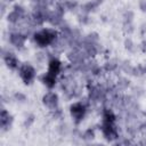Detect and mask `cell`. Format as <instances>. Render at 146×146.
Segmentation results:
<instances>
[{
	"instance_id": "cell-1",
	"label": "cell",
	"mask_w": 146,
	"mask_h": 146,
	"mask_svg": "<svg viewBox=\"0 0 146 146\" xmlns=\"http://www.w3.org/2000/svg\"><path fill=\"white\" fill-rule=\"evenodd\" d=\"M33 36H34V41L38 46L46 47V46L55 42V40L57 39V33H56V31H54L51 29H43L39 32H35L33 34Z\"/></svg>"
},
{
	"instance_id": "cell-2",
	"label": "cell",
	"mask_w": 146,
	"mask_h": 146,
	"mask_svg": "<svg viewBox=\"0 0 146 146\" xmlns=\"http://www.w3.org/2000/svg\"><path fill=\"white\" fill-rule=\"evenodd\" d=\"M18 74L22 79V81L25 83V84H30L33 82V80L35 79V70L32 65L30 64H22L19 65L18 67Z\"/></svg>"
},
{
	"instance_id": "cell-3",
	"label": "cell",
	"mask_w": 146,
	"mask_h": 146,
	"mask_svg": "<svg viewBox=\"0 0 146 146\" xmlns=\"http://www.w3.org/2000/svg\"><path fill=\"white\" fill-rule=\"evenodd\" d=\"M86 111H87V106L84 105V103L82 102H78V103H74L72 106H71V115L72 117L75 120L76 123H79L84 114H86Z\"/></svg>"
},
{
	"instance_id": "cell-4",
	"label": "cell",
	"mask_w": 146,
	"mask_h": 146,
	"mask_svg": "<svg viewBox=\"0 0 146 146\" xmlns=\"http://www.w3.org/2000/svg\"><path fill=\"white\" fill-rule=\"evenodd\" d=\"M42 103H43V105H44L47 108H49V110H51V111L56 110L57 106H58V96H57V94H55V92H52V91L47 92V94L42 97Z\"/></svg>"
},
{
	"instance_id": "cell-5",
	"label": "cell",
	"mask_w": 146,
	"mask_h": 146,
	"mask_svg": "<svg viewBox=\"0 0 146 146\" xmlns=\"http://www.w3.org/2000/svg\"><path fill=\"white\" fill-rule=\"evenodd\" d=\"M9 42L15 46L16 48L21 49L25 46V42H26V35L23 34V33H19V32H13L9 36Z\"/></svg>"
},
{
	"instance_id": "cell-6",
	"label": "cell",
	"mask_w": 146,
	"mask_h": 146,
	"mask_svg": "<svg viewBox=\"0 0 146 146\" xmlns=\"http://www.w3.org/2000/svg\"><path fill=\"white\" fill-rule=\"evenodd\" d=\"M3 60L6 63V65L11 68V70H15V68H18L19 67V62L17 59V57L13 54V52H5L3 51Z\"/></svg>"
},
{
	"instance_id": "cell-7",
	"label": "cell",
	"mask_w": 146,
	"mask_h": 146,
	"mask_svg": "<svg viewBox=\"0 0 146 146\" xmlns=\"http://www.w3.org/2000/svg\"><path fill=\"white\" fill-rule=\"evenodd\" d=\"M0 122H1V128L2 130H7L11 123H13V116L10 115V113L8 111H6L5 108H2L1 114H0Z\"/></svg>"
},
{
	"instance_id": "cell-8",
	"label": "cell",
	"mask_w": 146,
	"mask_h": 146,
	"mask_svg": "<svg viewBox=\"0 0 146 146\" xmlns=\"http://www.w3.org/2000/svg\"><path fill=\"white\" fill-rule=\"evenodd\" d=\"M60 68H62V64H60V62L57 58H51L49 60V64H48V73L57 76V74L60 72Z\"/></svg>"
},
{
	"instance_id": "cell-9",
	"label": "cell",
	"mask_w": 146,
	"mask_h": 146,
	"mask_svg": "<svg viewBox=\"0 0 146 146\" xmlns=\"http://www.w3.org/2000/svg\"><path fill=\"white\" fill-rule=\"evenodd\" d=\"M42 82L48 88H52L55 86V83H56V75H52V74H50V73L47 72L42 76Z\"/></svg>"
},
{
	"instance_id": "cell-10",
	"label": "cell",
	"mask_w": 146,
	"mask_h": 146,
	"mask_svg": "<svg viewBox=\"0 0 146 146\" xmlns=\"http://www.w3.org/2000/svg\"><path fill=\"white\" fill-rule=\"evenodd\" d=\"M116 67H117V64L114 60H110V62H107L105 64V70L106 71H110V72H113Z\"/></svg>"
},
{
	"instance_id": "cell-11",
	"label": "cell",
	"mask_w": 146,
	"mask_h": 146,
	"mask_svg": "<svg viewBox=\"0 0 146 146\" xmlns=\"http://www.w3.org/2000/svg\"><path fill=\"white\" fill-rule=\"evenodd\" d=\"M124 44H125V48H127L128 50H130V51H132L133 48H135V44H133V42H132L131 39H127L125 42H124Z\"/></svg>"
},
{
	"instance_id": "cell-12",
	"label": "cell",
	"mask_w": 146,
	"mask_h": 146,
	"mask_svg": "<svg viewBox=\"0 0 146 146\" xmlns=\"http://www.w3.org/2000/svg\"><path fill=\"white\" fill-rule=\"evenodd\" d=\"M15 98L17 99V102H25L26 100L25 95H23L22 92H16L15 94Z\"/></svg>"
},
{
	"instance_id": "cell-13",
	"label": "cell",
	"mask_w": 146,
	"mask_h": 146,
	"mask_svg": "<svg viewBox=\"0 0 146 146\" xmlns=\"http://www.w3.org/2000/svg\"><path fill=\"white\" fill-rule=\"evenodd\" d=\"M33 121H34V116H33V115H30V116L26 117V120H25V125H26V127H30V125L33 123Z\"/></svg>"
},
{
	"instance_id": "cell-14",
	"label": "cell",
	"mask_w": 146,
	"mask_h": 146,
	"mask_svg": "<svg viewBox=\"0 0 146 146\" xmlns=\"http://www.w3.org/2000/svg\"><path fill=\"white\" fill-rule=\"evenodd\" d=\"M139 7L143 11H146V0H141L140 3H139Z\"/></svg>"
},
{
	"instance_id": "cell-15",
	"label": "cell",
	"mask_w": 146,
	"mask_h": 146,
	"mask_svg": "<svg viewBox=\"0 0 146 146\" xmlns=\"http://www.w3.org/2000/svg\"><path fill=\"white\" fill-rule=\"evenodd\" d=\"M141 50H143L144 52H146V40L141 43Z\"/></svg>"
}]
</instances>
